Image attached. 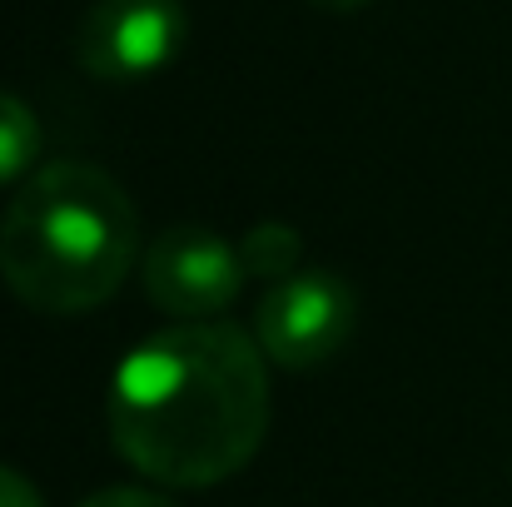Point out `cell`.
Returning <instances> with one entry per match:
<instances>
[{
    "label": "cell",
    "mask_w": 512,
    "mask_h": 507,
    "mask_svg": "<svg viewBox=\"0 0 512 507\" xmlns=\"http://www.w3.org/2000/svg\"><path fill=\"white\" fill-rule=\"evenodd\" d=\"M269 433V358L224 319L174 324L130 348L110 378V438L165 488H214Z\"/></svg>",
    "instance_id": "1"
},
{
    "label": "cell",
    "mask_w": 512,
    "mask_h": 507,
    "mask_svg": "<svg viewBox=\"0 0 512 507\" xmlns=\"http://www.w3.org/2000/svg\"><path fill=\"white\" fill-rule=\"evenodd\" d=\"M140 214L100 165L35 169L0 214V279L35 314H90L110 304L135 264Z\"/></svg>",
    "instance_id": "2"
},
{
    "label": "cell",
    "mask_w": 512,
    "mask_h": 507,
    "mask_svg": "<svg viewBox=\"0 0 512 507\" xmlns=\"http://www.w3.org/2000/svg\"><path fill=\"white\" fill-rule=\"evenodd\" d=\"M358 329V294L329 269H299L254 309V338L279 368H319Z\"/></svg>",
    "instance_id": "3"
},
{
    "label": "cell",
    "mask_w": 512,
    "mask_h": 507,
    "mask_svg": "<svg viewBox=\"0 0 512 507\" xmlns=\"http://www.w3.org/2000/svg\"><path fill=\"white\" fill-rule=\"evenodd\" d=\"M184 35L189 15L179 0H95L75 30V60L95 80L130 85L174 65Z\"/></svg>",
    "instance_id": "4"
},
{
    "label": "cell",
    "mask_w": 512,
    "mask_h": 507,
    "mask_svg": "<svg viewBox=\"0 0 512 507\" xmlns=\"http://www.w3.org/2000/svg\"><path fill=\"white\" fill-rule=\"evenodd\" d=\"M244 279L249 269L239 249L204 224H174L145 254V294L179 324L219 319L239 299Z\"/></svg>",
    "instance_id": "5"
},
{
    "label": "cell",
    "mask_w": 512,
    "mask_h": 507,
    "mask_svg": "<svg viewBox=\"0 0 512 507\" xmlns=\"http://www.w3.org/2000/svg\"><path fill=\"white\" fill-rule=\"evenodd\" d=\"M239 259H244V269H249L254 279L284 284V279H294L299 264H304V239H299V229L284 224V219H259V224H249V234L239 239Z\"/></svg>",
    "instance_id": "6"
},
{
    "label": "cell",
    "mask_w": 512,
    "mask_h": 507,
    "mask_svg": "<svg viewBox=\"0 0 512 507\" xmlns=\"http://www.w3.org/2000/svg\"><path fill=\"white\" fill-rule=\"evenodd\" d=\"M40 145H45V135H40L35 110L20 95L0 90V189L30 179V169L40 160Z\"/></svg>",
    "instance_id": "7"
},
{
    "label": "cell",
    "mask_w": 512,
    "mask_h": 507,
    "mask_svg": "<svg viewBox=\"0 0 512 507\" xmlns=\"http://www.w3.org/2000/svg\"><path fill=\"white\" fill-rule=\"evenodd\" d=\"M75 507H174L165 493H150V488H100L90 493L85 503Z\"/></svg>",
    "instance_id": "8"
},
{
    "label": "cell",
    "mask_w": 512,
    "mask_h": 507,
    "mask_svg": "<svg viewBox=\"0 0 512 507\" xmlns=\"http://www.w3.org/2000/svg\"><path fill=\"white\" fill-rule=\"evenodd\" d=\"M0 507H45V503H40V493H35L30 478H20L15 468L0 463Z\"/></svg>",
    "instance_id": "9"
},
{
    "label": "cell",
    "mask_w": 512,
    "mask_h": 507,
    "mask_svg": "<svg viewBox=\"0 0 512 507\" xmlns=\"http://www.w3.org/2000/svg\"><path fill=\"white\" fill-rule=\"evenodd\" d=\"M319 10H358V5H368V0H314Z\"/></svg>",
    "instance_id": "10"
}]
</instances>
